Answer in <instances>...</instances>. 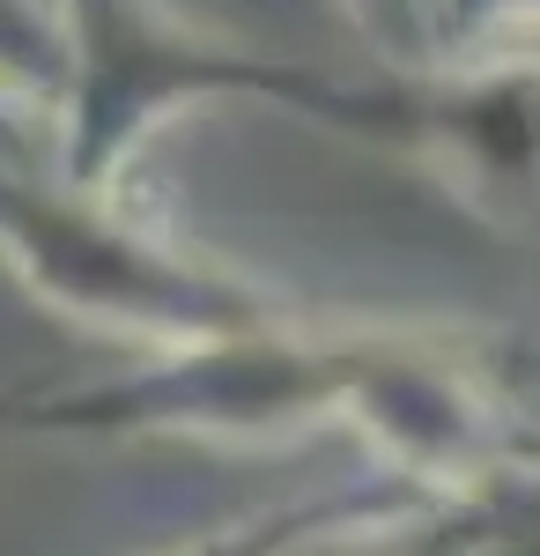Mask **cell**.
Listing matches in <instances>:
<instances>
[{
  "label": "cell",
  "mask_w": 540,
  "mask_h": 556,
  "mask_svg": "<svg viewBox=\"0 0 540 556\" xmlns=\"http://www.w3.org/2000/svg\"><path fill=\"white\" fill-rule=\"evenodd\" d=\"M363 408L393 445L415 460L489 453L503 438V408L489 371L466 364V349L445 342H385V334H333V342H290L282 319L178 349L164 364L82 393H38L0 401V424L23 430H149V424H290Z\"/></svg>",
  "instance_id": "6da1fadb"
},
{
  "label": "cell",
  "mask_w": 540,
  "mask_h": 556,
  "mask_svg": "<svg viewBox=\"0 0 540 556\" xmlns=\"http://www.w3.org/2000/svg\"><path fill=\"white\" fill-rule=\"evenodd\" d=\"M0 253L15 260L52 304H67L82 319H104L119 334H164L178 349L252 334V327L282 319L259 290L222 282L208 267L164 253L156 238L97 215L75 193H44V186H30L15 172H0Z\"/></svg>",
  "instance_id": "7a4b0ae2"
},
{
  "label": "cell",
  "mask_w": 540,
  "mask_h": 556,
  "mask_svg": "<svg viewBox=\"0 0 540 556\" xmlns=\"http://www.w3.org/2000/svg\"><path fill=\"white\" fill-rule=\"evenodd\" d=\"M67 75H75V186H97L112 172V149L141 127L156 104L193 97V89H267L311 104L340 127H377L393 134L400 119L429 134L422 83H377V89H340L326 75H290L274 60H237L149 23L141 0H75V45H67Z\"/></svg>",
  "instance_id": "3957f363"
}]
</instances>
